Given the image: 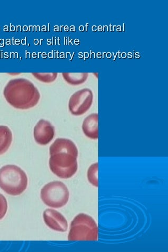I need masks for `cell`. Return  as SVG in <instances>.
<instances>
[{
	"mask_svg": "<svg viewBox=\"0 0 168 252\" xmlns=\"http://www.w3.org/2000/svg\"><path fill=\"white\" fill-rule=\"evenodd\" d=\"M3 94L13 108L27 110L34 108L40 100V93L34 83L24 78L15 79L7 83Z\"/></svg>",
	"mask_w": 168,
	"mask_h": 252,
	"instance_id": "6da1fadb",
	"label": "cell"
},
{
	"mask_svg": "<svg viewBox=\"0 0 168 252\" xmlns=\"http://www.w3.org/2000/svg\"><path fill=\"white\" fill-rule=\"evenodd\" d=\"M27 186V175L19 166L7 165L0 169V188L6 194L20 195L25 191Z\"/></svg>",
	"mask_w": 168,
	"mask_h": 252,
	"instance_id": "7a4b0ae2",
	"label": "cell"
},
{
	"mask_svg": "<svg viewBox=\"0 0 168 252\" xmlns=\"http://www.w3.org/2000/svg\"><path fill=\"white\" fill-rule=\"evenodd\" d=\"M98 228L95 220L85 213H80L72 221L68 240L97 241Z\"/></svg>",
	"mask_w": 168,
	"mask_h": 252,
	"instance_id": "3957f363",
	"label": "cell"
},
{
	"mask_svg": "<svg viewBox=\"0 0 168 252\" xmlns=\"http://www.w3.org/2000/svg\"><path fill=\"white\" fill-rule=\"evenodd\" d=\"M78 157L71 153L58 152L50 155L49 167L51 172L58 177L67 179L77 172Z\"/></svg>",
	"mask_w": 168,
	"mask_h": 252,
	"instance_id": "277c9868",
	"label": "cell"
},
{
	"mask_svg": "<svg viewBox=\"0 0 168 252\" xmlns=\"http://www.w3.org/2000/svg\"><path fill=\"white\" fill-rule=\"evenodd\" d=\"M41 198L48 207L58 209L64 207L67 203L69 200L70 192L62 182L52 181L43 187Z\"/></svg>",
	"mask_w": 168,
	"mask_h": 252,
	"instance_id": "5b68a950",
	"label": "cell"
},
{
	"mask_svg": "<svg viewBox=\"0 0 168 252\" xmlns=\"http://www.w3.org/2000/svg\"><path fill=\"white\" fill-rule=\"evenodd\" d=\"M93 100V93L90 89L80 90L71 96L68 103V109L73 116H82L90 109Z\"/></svg>",
	"mask_w": 168,
	"mask_h": 252,
	"instance_id": "8992f818",
	"label": "cell"
},
{
	"mask_svg": "<svg viewBox=\"0 0 168 252\" xmlns=\"http://www.w3.org/2000/svg\"><path fill=\"white\" fill-rule=\"evenodd\" d=\"M55 128L47 120H40L37 122L34 130L35 141L41 146H46L54 138Z\"/></svg>",
	"mask_w": 168,
	"mask_h": 252,
	"instance_id": "52a82bcc",
	"label": "cell"
},
{
	"mask_svg": "<svg viewBox=\"0 0 168 252\" xmlns=\"http://www.w3.org/2000/svg\"><path fill=\"white\" fill-rule=\"evenodd\" d=\"M44 222L51 230L57 232H65L68 228L67 221L58 211L48 209L43 213Z\"/></svg>",
	"mask_w": 168,
	"mask_h": 252,
	"instance_id": "ba28073f",
	"label": "cell"
},
{
	"mask_svg": "<svg viewBox=\"0 0 168 252\" xmlns=\"http://www.w3.org/2000/svg\"><path fill=\"white\" fill-rule=\"evenodd\" d=\"M82 131L88 138L93 140L98 139V114L92 113L84 120Z\"/></svg>",
	"mask_w": 168,
	"mask_h": 252,
	"instance_id": "9c48e42d",
	"label": "cell"
},
{
	"mask_svg": "<svg viewBox=\"0 0 168 252\" xmlns=\"http://www.w3.org/2000/svg\"><path fill=\"white\" fill-rule=\"evenodd\" d=\"M50 155L58 152H67L78 157V150L74 143L69 139L58 138L50 147Z\"/></svg>",
	"mask_w": 168,
	"mask_h": 252,
	"instance_id": "30bf717a",
	"label": "cell"
},
{
	"mask_svg": "<svg viewBox=\"0 0 168 252\" xmlns=\"http://www.w3.org/2000/svg\"><path fill=\"white\" fill-rule=\"evenodd\" d=\"M13 136L10 129L5 126H0V155H2L10 148Z\"/></svg>",
	"mask_w": 168,
	"mask_h": 252,
	"instance_id": "8fae6325",
	"label": "cell"
},
{
	"mask_svg": "<svg viewBox=\"0 0 168 252\" xmlns=\"http://www.w3.org/2000/svg\"><path fill=\"white\" fill-rule=\"evenodd\" d=\"M63 77L67 83L72 86H78L85 83L88 78V73H63Z\"/></svg>",
	"mask_w": 168,
	"mask_h": 252,
	"instance_id": "7c38bea8",
	"label": "cell"
},
{
	"mask_svg": "<svg viewBox=\"0 0 168 252\" xmlns=\"http://www.w3.org/2000/svg\"><path fill=\"white\" fill-rule=\"evenodd\" d=\"M98 163H96L89 167L87 173L89 182L96 187H98Z\"/></svg>",
	"mask_w": 168,
	"mask_h": 252,
	"instance_id": "4fadbf2b",
	"label": "cell"
},
{
	"mask_svg": "<svg viewBox=\"0 0 168 252\" xmlns=\"http://www.w3.org/2000/svg\"><path fill=\"white\" fill-rule=\"evenodd\" d=\"M32 74L38 80L44 83H52L57 78V73H33Z\"/></svg>",
	"mask_w": 168,
	"mask_h": 252,
	"instance_id": "5bb4252c",
	"label": "cell"
},
{
	"mask_svg": "<svg viewBox=\"0 0 168 252\" xmlns=\"http://www.w3.org/2000/svg\"><path fill=\"white\" fill-rule=\"evenodd\" d=\"M8 209V204L5 197L0 194V220L3 219L6 215Z\"/></svg>",
	"mask_w": 168,
	"mask_h": 252,
	"instance_id": "9a60e30c",
	"label": "cell"
}]
</instances>
